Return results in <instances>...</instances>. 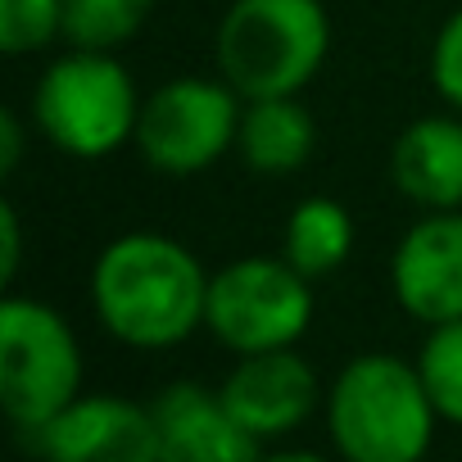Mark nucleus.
I'll return each mask as SVG.
<instances>
[{
	"label": "nucleus",
	"mask_w": 462,
	"mask_h": 462,
	"mask_svg": "<svg viewBox=\"0 0 462 462\" xmlns=\"http://www.w3.org/2000/svg\"><path fill=\"white\" fill-rule=\"evenodd\" d=\"M208 277L177 236L127 231L91 263V313L127 349H172L204 327Z\"/></svg>",
	"instance_id": "obj_1"
},
{
	"label": "nucleus",
	"mask_w": 462,
	"mask_h": 462,
	"mask_svg": "<svg viewBox=\"0 0 462 462\" xmlns=\"http://www.w3.org/2000/svg\"><path fill=\"white\" fill-rule=\"evenodd\" d=\"M435 403L417 363L385 349L349 358L327 390V430L349 462H417L435 435Z\"/></svg>",
	"instance_id": "obj_2"
},
{
	"label": "nucleus",
	"mask_w": 462,
	"mask_h": 462,
	"mask_svg": "<svg viewBox=\"0 0 462 462\" xmlns=\"http://www.w3.org/2000/svg\"><path fill=\"white\" fill-rule=\"evenodd\" d=\"M331 51V14L322 0H231L213 55L241 100L300 96Z\"/></svg>",
	"instance_id": "obj_3"
},
{
	"label": "nucleus",
	"mask_w": 462,
	"mask_h": 462,
	"mask_svg": "<svg viewBox=\"0 0 462 462\" xmlns=\"http://www.w3.org/2000/svg\"><path fill=\"white\" fill-rule=\"evenodd\" d=\"M141 96L132 73L114 60V51H69L60 55L37 91L32 123L37 132L73 159H105L136 136Z\"/></svg>",
	"instance_id": "obj_4"
},
{
	"label": "nucleus",
	"mask_w": 462,
	"mask_h": 462,
	"mask_svg": "<svg viewBox=\"0 0 462 462\" xmlns=\"http://www.w3.org/2000/svg\"><path fill=\"white\" fill-rule=\"evenodd\" d=\"M82 394V345L69 318L42 300H0V412L23 435Z\"/></svg>",
	"instance_id": "obj_5"
},
{
	"label": "nucleus",
	"mask_w": 462,
	"mask_h": 462,
	"mask_svg": "<svg viewBox=\"0 0 462 462\" xmlns=\"http://www.w3.org/2000/svg\"><path fill=\"white\" fill-rule=\"evenodd\" d=\"M313 322V282L282 254L236 259L208 277L204 331L231 354H263L300 345Z\"/></svg>",
	"instance_id": "obj_6"
},
{
	"label": "nucleus",
	"mask_w": 462,
	"mask_h": 462,
	"mask_svg": "<svg viewBox=\"0 0 462 462\" xmlns=\"http://www.w3.org/2000/svg\"><path fill=\"white\" fill-rule=\"evenodd\" d=\"M241 91L226 78H172L141 100L132 145L163 177H195L236 150Z\"/></svg>",
	"instance_id": "obj_7"
},
{
	"label": "nucleus",
	"mask_w": 462,
	"mask_h": 462,
	"mask_svg": "<svg viewBox=\"0 0 462 462\" xmlns=\"http://www.w3.org/2000/svg\"><path fill=\"white\" fill-rule=\"evenodd\" d=\"M390 291L421 327L462 318V208H426L403 231L390 254Z\"/></svg>",
	"instance_id": "obj_8"
},
{
	"label": "nucleus",
	"mask_w": 462,
	"mask_h": 462,
	"mask_svg": "<svg viewBox=\"0 0 462 462\" xmlns=\"http://www.w3.org/2000/svg\"><path fill=\"white\" fill-rule=\"evenodd\" d=\"M217 390H222L231 417H236L259 444L295 435L322 403L318 372L304 354H295V345L241 354Z\"/></svg>",
	"instance_id": "obj_9"
},
{
	"label": "nucleus",
	"mask_w": 462,
	"mask_h": 462,
	"mask_svg": "<svg viewBox=\"0 0 462 462\" xmlns=\"http://www.w3.org/2000/svg\"><path fill=\"white\" fill-rule=\"evenodd\" d=\"M28 435L51 462H159L150 403L123 394H78Z\"/></svg>",
	"instance_id": "obj_10"
},
{
	"label": "nucleus",
	"mask_w": 462,
	"mask_h": 462,
	"mask_svg": "<svg viewBox=\"0 0 462 462\" xmlns=\"http://www.w3.org/2000/svg\"><path fill=\"white\" fill-rule=\"evenodd\" d=\"M159 462H250L263 444L231 417L222 390L199 381H168L154 399Z\"/></svg>",
	"instance_id": "obj_11"
},
{
	"label": "nucleus",
	"mask_w": 462,
	"mask_h": 462,
	"mask_svg": "<svg viewBox=\"0 0 462 462\" xmlns=\"http://www.w3.org/2000/svg\"><path fill=\"white\" fill-rule=\"evenodd\" d=\"M390 181L417 208H462V118L426 114L390 150Z\"/></svg>",
	"instance_id": "obj_12"
},
{
	"label": "nucleus",
	"mask_w": 462,
	"mask_h": 462,
	"mask_svg": "<svg viewBox=\"0 0 462 462\" xmlns=\"http://www.w3.org/2000/svg\"><path fill=\"white\" fill-rule=\"evenodd\" d=\"M318 123L295 96L245 100L236 127V154L259 177H291L313 159Z\"/></svg>",
	"instance_id": "obj_13"
},
{
	"label": "nucleus",
	"mask_w": 462,
	"mask_h": 462,
	"mask_svg": "<svg viewBox=\"0 0 462 462\" xmlns=\"http://www.w3.org/2000/svg\"><path fill=\"white\" fill-rule=\"evenodd\" d=\"M349 250H354V217L340 199L309 195L291 208L282 226V259L300 268L309 282H322L336 268H345Z\"/></svg>",
	"instance_id": "obj_14"
},
{
	"label": "nucleus",
	"mask_w": 462,
	"mask_h": 462,
	"mask_svg": "<svg viewBox=\"0 0 462 462\" xmlns=\"http://www.w3.org/2000/svg\"><path fill=\"white\" fill-rule=\"evenodd\" d=\"M154 10V0H64V42L78 51L127 46Z\"/></svg>",
	"instance_id": "obj_15"
},
{
	"label": "nucleus",
	"mask_w": 462,
	"mask_h": 462,
	"mask_svg": "<svg viewBox=\"0 0 462 462\" xmlns=\"http://www.w3.org/2000/svg\"><path fill=\"white\" fill-rule=\"evenodd\" d=\"M417 372L439 421L462 426V318L426 327V340L417 349Z\"/></svg>",
	"instance_id": "obj_16"
},
{
	"label": "nucleus",
	"mask_w": 462,
	"mask_h": 462,
	"mask_svg": "<svg viewBox=\"0 0 462 462\" xmlns=\"http://www.w3.org/2000/svg\"><path fill=\"white\" fill-rule=\"evenodd\" d=\"M64 37V0H0V51L32 55Z\"/></svg>",
	"instance_id": "obj_17"
},
{
	"label": "nucleus",
	"mask_w": 462,
	"mask_h": 462,
	"mask_svg": "<svg viewBox=\"0 0 462 462\" xmlns=\"http://www.w3.org/2000/svg\"><path fill=\"white\" fill-rule=\"evenodd\" d=\"M430 82L435 91L462 114V10H453L444 19V28L435 32L430 46Z\"/></svg>",
	"instance_id": "obj_18"
},
{
	"label": "nucleus",
	"mask_w": 462,
	"mask_h": 462,
	"mask_svg": "<svg viewBox=\"0 0 462 462\" xmlns=\"http://www.w3.org/2000/svg\"><path fill=\"white\" fill-rule=\"evenodd\" d=\"M19 259H23L19 208H14V204H0V277H5V282L19 277Z\"/></svg>",
	"instance_id": "obj_19"
},
{
	"label": "nucleus",
	"mask_w": 462,
	"mask_h": 462,
	"mask_svg": "<svg viewBox=\"0 0 462 462\" xmlns=\"http://www.w3.org/2000/svg\"><path fill=\"white\" fill-rule=\"evenodd\" d=\"M19 154H23V123L19 114H0V177H10L19 168Z\"/></svg>",
	"instance_id": "obj_20"
}]
</instances>
